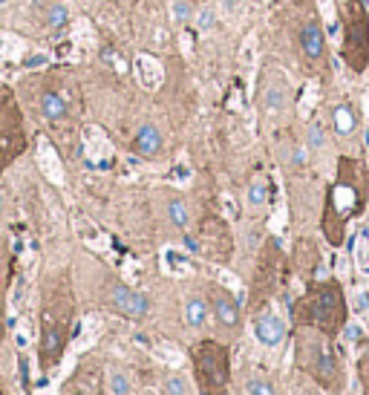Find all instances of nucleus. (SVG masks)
Listing matches in <instances>:
<instances>
[{
    "label": "nucleus",
    "mask_w": 369,
    "mask_h": 395,
    "mask_svg": "<svg viewBox=\"0 0 369 395\" xmlns=\"http://www.w3.org/2000/svg\"><path fill=\"white\" fill-rule=\"evenodd\" d=\"M300 395H315V392H300Z\"/></svg>",
    "instance_id": "40"
},
{
    "label": "nucleus",
    "mask_w": 369,
    "mask_h": 395,
    "mask_svg": "<svg viewBox=\"0 0 369 395\" xmlns=\"http://www.w3.org/2000/svg\"><path fill=\"white\" fill-rule=\"evenodd\" d=\"M245 392L249 395H277L274 384L268 378H260V375H251L249 381H245Z\"/></svg>",
    "instance_id": "24"
},
{
    "label": "nucleus",
    "mask_w": 369,
    "mask_h": 395,
    "mask_svg": "<svg viewBox=\"0 0 369 395\" xmlns=\"http://www.w3.org/2000/svg\"><path fill=\"white\" fill-rule=\"evenodd\" d=\"M0 211H4V194H0Z\"/></svg>",
    "instance_id": "38"
},
{
    "label": "nucleus",
    "mask_w": 369,
    "mask_h": 395,
    "mask_svg": "<svg viewBox=\"0 0 369 395\" xmlns=\"http://www.w3.org/2000/svg\"><path fill=\"white\" fill-rule=\"evenodd\" d=\"M191 49H194V38L191 35H182V52L191 55Z\"/></svg>",
    "instance_id": "35"
},
{
    "label": "nucleus",
    "mask_w": 369,
    "mask_h": 395,
    "mask_svg": "<svg viewBox=\"0 0 369 395\" xmlns=\"http://www.w3.org/2000/svg\"><path fill=\"white\" fill-rule=\"evenodd\" d=\"M306 147L309 150H323L326 147V130L320 121H315V125H309V130H306Z\"/></svg>",
    "instance_id": "23"
},
{
    "label": "nucleus",
    "mask_w": 369,
    "mask_h": 395,
    "mask_svg": "<svg viewBox=\"0 0 369 395\" xmlns=\"http://www.w3.org/2000/svg\"><path fill=\"white\" fill-rule=\"evenodd\" d=\"M194 367H196V378L205 395H225L228 381H231V358L228 349L220 344H199L194 349Z\"/></svg>",
    "instance_id": "3"
},
{
    "label": "nucleus",
    "mask_w": 369,
    "mask_h": 395,
    "mask_svg": "<svg viewBox=\"0 0 369 395\" xmlns=\"http://www.w3.org/2000/svg\"><path fill=\"white\" fill-rule=\"evenodd\" d=\"M0 335H4V323H0Z\"/></svg>",
    "instance_id": "39"
},
{
    "label": "nucleus",
    "mask_w": 369,
    "mask_h": 395,
    "mask_svg": "<svg viewBox=\"0 0 369 395\" xmlns=\"http://www.w3.org/2000/svg\"><path fill=\"white\" fill-rule=\"evenodd\" d=\"M165 268L170 271V275H188V271H191V260L184 257L182 251H176V249H168L165 251Z\"/></svg>",
    "instance_id": "20"
},
{
    "label": "nucleus",
    "mask_w": 369,
    "mask_h": 395,
    "mask_svg": "<svg viewBox=\"0 0 369 395\" xmlns=\"http://www.w3.org/2000/svg\"><path fill=\"white\" fill-rule=\"evenodd\" d=\"M300 49L309 61H323L326 55V32L315 18H309L300 26Z\"/></svg>",
    "instance_id": "10"
},
{
    "label": "nucleus",
    "mask_w": 369,
    "mask_h": 395,
    "mask_svg": "<svg viewBox=\"0 0 369 395\" xmlns=\"http://www.w3.org/2000/svg\"><path fill=\"white\" fill-rule=\"evenodd\" d=\"M334 130L341 136H349L355 130V113L349 104H337L334 107Z\"/></svg>",
    "instance_id": "18"
},
{
    "label": "nucleus",
    "mask_w": 369,
    "mask_h": 395,
    "mask_svg": "<svg viewBox=\"0 0 369 395\" xmlns=\"http://www.w3.org/2000/svg\"><path fill=\"white\" fill-rule=\"evenodd\" d=\"M306 162H309V147H294L292 150V165L294 168H303Z\"/></svg>",
    "instance_id": "33"
},
{
    "label": "nucleus",
    "mask_w": 369,
    "mask_h": 395,
    "mask_svg": "<svg viewBox=\"0 0 369 395\" xmlns=\"http://www.w3.org/2000/svg\"><path fill=\"white\" fill-rule=\"evenodd\" d=\"M110 303H113V309L118 315H127V318H144L150 312L147 294H142V291H136L130 286H121V283H115L110 289Z\"/></svg>",
    "instance_id": "6"
},
{
    "label": "nucleus",
    "mask_w": 369,
    "mask_h": 395,
    "mask_svg": "<svg viewBox=\"0 0 369 395\" xmlns=\"http://www.w3.org/2000/svg\"><path fill=\"white\" fill-rule=\"evenodd\" d=\"M286 335H289V326L277 312H263V315L254 318V338H257L260 346L277 349L286 341Z\"/></svg>",
    "instance_id": "7"
},
{
    "label": "nucleus",
    "mask_w": 369,
    "mask_h": 395,
    "mask_svg": "<svg viewBox=\"0 0 369 395\" xmlns=\"http://www.w3.org/2000/svg\"><path fill=\"white\" fill-rule=\"evenodd\" d=\"M67 23H70V6L67 4H52L46 9V26L49 29H55V32H58V29H64Z\"/></svg>",
    "instance_id": "21"
},
{
    "label": "nucleus",
    "mask_w": 369,
    "mask_h": 395,
    "mask_svg": "<svg viewBox=\"0 0 369 395\" xmlns=\"http://www.w3.org/2000/svg\"><path fill=\"white\" fill-rule=\"evenodd\" d=\"M184 246H188V251H199V246H196V239H191V237H184Z\"/></svg>",
    "instance_id": "36"
},
{
    "label": "nucleus",
    "mask_w": 369,
    "mask_h": 395,
    "mask_svg": "<svg viewBox=\"0 0 369 395\" xmlns=\"http://www.w3.org/2000/svg\"><path fill=\"white\" fill-rule=\"evenodd\" d=\"M211 312H213V318H217L220 326L234 329V326L239 323V300L231 297L228 289L213 286V289H211Z\"/></svg>",
    "instance_id": "8"
},
{
    "label": "nucleus",
    "mask_w": 369,
    "mask_h": 395,
    "mask_svg": "<svg viewBox=\"0 0 369 395\" xmlns=\"http://www.w3.org/2000/svg\"><path fill=\"white\" fill-rule=\"evenodd\" d=\"M334 205H337V211H341V214L352 211V208H355V191L346 188V185H337V188H334Z\"/></svg>",
    "instance_id": "26"
},
{
    "label": "nucleus",
    "mask_w": 369,
    "mask_h": 395,
    "mask_svg": "<svg viewBox=\"0 0 369 395\" xmlns=\"http://www.w3.org/2000/svg\"><path fill=\"white\" fill-rule=\"evenodd\" d=\"M110 392L113 395H130V375L121 372V370H113L110 372Z\"/></svg>",
    "instance_id": "28"
},
{
    "label": "nucleus",
    "mask_w": 369,
    "mask_h": 395,
    "mask_svg": "<svg viewBox=\"0 0 369 395\" xmlns=\"http://www.w3.org/2000/svg\"><path fill=\"white\" fill-rule=\"evenodd\" d=\"M165 392H168V395H196L191 378L182 375V372H170V375L165 378Z\"/></svg>",
    "instance_id": "17"
},
{
    "label": "nucleus",
    "mask_w": 369,
    "mask_h": 395,
    "mask_svg": "<svg viewBox=\"0 0 369 395\" xmlns=\"http://www.w3.org/2000/svg\"><path fill=\"white\" fill-rule=\"evenodd\" d=\"M254 61H257V35L251 32L249 38L242 41V49H239V64H242V67H251Z\"/></svg>",
    "instance_id": "29"
},
{
    "label": "nucleus",
    "mask_w": 369,
    "mask_h": 395,
    "mask_svg": "<svg viewBox=\"0 0 369 395\" xmlns=\"http://www.w3.org/2000/svg\"><path fill=\"white\" fill-rule=\"evenodd\" d=\"M41 113H44L46 121L58 125V121H64V118H67L70 107H67L64 96H61L58 89H44V93H41Z\"/></svg>",
    "instance_id": "14"
},
{
    "label": "nucleus",
    "mask_w": 369,
    "mask_h": 395,
    "mask_svg": "<svg viewBox=\"0 0 369 395\" xmlns=\"http://www.w3.org/2000/svg\"><path fill=\"white\" fill-rule=\"evenodd\" d=\"M366 395H369V381H366Z\"/></svg>",
    "instance_id": "41"
},
{
    "label": "nucleus",
    "mask_w": 369,
    "mask_h": 395,
    "mask_svg": "<svg viewBox=\"0 0 369 395\" xmlns=\"http://www.w3.org/2000/svg\"><path fill=\"white\" fill-rule=\"evenodd\" d=\"M245 202H249L251 211H260L268 202V185H265L263 176H257L251 185H249V191H245Z\"/></svg>",
    "instance_id": "15"
},
{
    "label": "nucleus",
    "mask_w": 369,
    "mask_h": 395,
    "mask_svg": "<svg viewBox=\"0 0 369 395\" xmlns=\"http://www.w3.org/2000/svg\"><path fill=\"white\" fill-rule=\"evenodd\" d=\"M355 263H358V268L369 271V231H363L355 239Z\"/></svg>",
    "instance_id": "25"
},
{
    "label": "nucleus",
    "mask_w": 369,
    "mask_h": 395,
    "mask_svg": "<svg viewBox=\"0 0 369 395\" xmlns=\"http://www.w3.org/2000/svg\"><path fill=\"white\" fill-rule=\"evenodd\" d=\"M223 202H225V214H228L231 220H237V214H239V211H237V202H234V196H225Z\"/></svg>",
    "instance_id": "34"
},
{
    "label": "nucleus",
    "mask_w": 369,
    "mask_h": 395,
    "mask_svg": "<svg viewBox=\"0 0 369 395\" xmlns=\"http://www.w3.org/2000/svg\"><path fill=\"white\" fill-rule=\"evenodd\" d=\"M136 75H139V81H142L144 89H156L162 84V78H165V70L159 64V58H153L150 52H139V58H136Z\"/></svg>",
    "instance_id": "12"
},
{
    "label": "nucleus",
    "mask_w": 369,
    "mask_h": 395,
    "mask_svg": "<svg viewBox=\"0 0 369 395\" xmlns=\"http://www.w3.org/2000/svg\"><path fill=\"white\" fill-rule=\"evenodd\" d=\"M303 355H306V370H309L320 384L334 389L337 387V363H334L332 352L318 341H306Z\"/></svg>",
    "instance_id": "4"
},
{
    "label": "nucleus",
    "mask_w": 369,
    "mask_h": 395,
    "mask_svg": "<svg viewBox=\"0 0 369 395\" xmlns=\"http://www.w3.org/2000/svg\"><path fill=\"white\" fill-rule=\"evenodd\" d=\"M312 312H315L318 326L334 329L337 323L344 320V300H341V291H337L334 286H320V291H318L315 300H312Z\"/></svg>",
    "instance_id": "5"
},
{
    "label": "nucleus",
    "mask_w": 369,
    "mask_h": 395,
    "mask_svg": "<svg viewBox=\"0 0 369 395\" xmlns=\"http://www.w3.org/2000/svg\"><path fill=\"white\" fill-rule=\"evenodd\" d=\"M26 150L23 113L9 87L0 89V170H6Z\"/></svg>",
    "instance_id": "2"
},
{
    "label": "nucleus",
    "mask_w": 369,
    "mask_h": 395,
    "mask_svg": "<svg viewBox=\"0 0 369 395\" xmlns=\"http://www.w3.org/2000/svg\"><path fill=\"white\" fill-rule=\"evenodd\" d=\"M194 4L191 0H170V20L176 26H188L194 20Z\"/></svg>",
    "instance_id": "19"
},
{
    "label": "nucleus",
    "mask_w": 369,
    "mask_h": 395,
    "mask_svg": "<svg viewBox=\"0 0 369 395\" xmlns=\"http://www.w3.org/2000/svg\"><path fill=\"white\" fill-rule=\"evenodd\" d=\"M191 176H194V173H191V168L179 162V165L173 168V173H170V182H173V185H188Z\"/></svg>",
    "instance_id": "32"
},
{
    "label": "nucleus",
    "mask_w": 369,
    "mask_h": 395,
    "mask_svg": "<svg viewBox=\"0 0 369 395\" xmlns=\"http://www.w3.org/2000/svg\"><path fill=\"white\" fill-rule=\"evenodd\" d=\"M217 18L220 15H217V9H213V6H202V9L194 12V26L205 35V32H211V29L217 26Z\"/></svg>",
    "instance_id": "22"
},
{
    "label": "nucleus",
    "mask_w": 369,
    "mask_h": 395,
    "mask_svg": "<svg viewBox=\"0 0 369 395\" xmlns=\"http://www.w3.org/2000/svg\"><path fill=\"white\" fill-rule=\"evenodd\" d=\"M363 144H366V150H369V125H366V133H363Z\"/></svg>",
    "instance_id": "37"
},
{
    "label": "nucleus",
    "mask_w": 369,
    "mask_h": 395,
    "mask_svg": "<svg viewBox=\"0 0 369 395\" xmlns=\"http://www.w3.org/2000/svg\"><path fill=\"white\" fill-rule=\"evenodd\" d=\"M289 107V84L280 73H271L263 89V110L268 115H283Z\"/></svg>",
    "instance_id": "9"
},
{
    "label": "nucleus",
    "mask_w": 369,
    "mask_h": 395,
    "mask_svg": "<svg viewBox=\"0 0 369 395\" xmlns=\"http://www.w3.org/2000/svg\"><path fill=\"white\" fill-rule=\"evenodd\" d=\"M168 220H170L176 228L188 231V225H191V211H188V205H184L182 199H170V202H168Z\"/></svg>",
    "instance_id": "16"
},
{
    "label": "nucleus",
    "mask_w": 369,
    "mask_h": 395,
    "mask_svg": "<svg viewBox=\"0 0 369 395\" xmlns=\"http://www.w3.org/2000/svg\"><path fill=\"white\" fill-rule=\"evenodd\" d=\"M70 341V300L67 294L49 291L44 297V309H41V367L52 370L61 360Z\"/></svg>",
    "instance_id": "1"
},
{
    "label": "nucleus",
    "mask_w": 369,
    "mask_h": 395,
    "mask_svg": "<svg viewBox=\"0 0 369 395\" xmlns=\"http://www.w3.org/2000/svg\"><path fill=\"white\" fill-rule=\"evenodd\" d=\"M162 147H165V136H162V130H159L156 125H142V127L136 130L133 150H136L139 156L150 159V156H156Z\"/></svg>",
    "instance_id": "11"
},
{
    "label": "nucleus",
    "mask_w": 369,
    "mask_h": 395,
    "mask_svg": "<svg viewBox=\"0 0 369 395\" xmlns=\"http://www.w3.org/2000/svg\"><path fill=\"white\" fill-rule=\"evenodd\" d=\"M344 341H346L349 346H361V344L366 341V332H363V326H361L358 320H346V326H344Z\"/></svg>",
    "instance_id": "27"
},
{
    "label": "nucleus",
    "mask_w": 369,
    "mask_h": 395,
    "mask_svg": "<svg viewBox=\"0 0 369 395\" xmlns=\"http://www.w3.org/2000/svg\"><path fill=\"white\" fill-rule=\"evenodd\" d=\"M208 300L202 294H191L188 300H184V306H182V320L188 329H202L208 323Z\"/></svg>",
    "instance_id": "13"
},
{
    "label": "nucleus",
    "mask_w": 369,
    "mask_h": 395,
    "mask_svg": "<svg viewBox=\"0 0 369 395\" xmlns=\"http://www.w3.org/2000/svg\"><path fill=\"white\" fill-rule=\"evenodd\" d=\"M220 9H223V18L239 20L242 18V0H220Z\"/></svg>",
    "instance_id": "31"
},
{
    "label": "nucleus",
    "mask_w": 369,
    "mask_h": 395,
    "mask_svg": "<svg viewBox=\"0 0 369 395\" xmlns=\"http://www.w3.org/2000/svg\"><path fill=\"white\" fill-rule=\"evenodd\" d=\"M156 355H159V360L170 363V367H182V363H184V355H182L176 346H170V344H162V346H156Z\"/></svg>",
    "instance_id": "30"
}]
</instances>
